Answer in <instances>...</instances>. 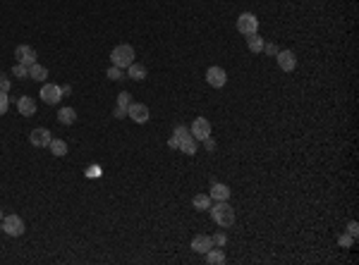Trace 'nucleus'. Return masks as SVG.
Wrapping results in <instances>:
<instances>
[{
    "instance_id": "31",
    "label": "nucleus",
    "mask_w": 359,
    "mask_h": 265,
    "mask_svg": "<svg viewBox=\"0 0 359 265\" xmlns=\"http://www.w3.org/2000/svg\"><path fill=\"white\" fill-rule=\"evenodd\" d=\"M86 177H101V167L98 165H89L86 167Z\"/></svg>"
},
{
    "instance_id": "28",
    "label": "nucleus",
    "mask_w": 359,
    "mask_h": 265,
    "mask_svg": "<svg viewBox=\"0 0 359 265\" xmlns=\"http://www.w3.org/2000/svg\"><path fill=\"white\" fill-rule=\"evenodd\" d=\"M338 244L340 246H345V248H350L352 244H355V236H350V234H342L340 239H338Z\"/></svg>"
},
{
    "instance_id": "12",
    "label": "nucleus",
    "mask_w": 359,
    "mask_h": 265,
    "mask_svg": "<svg viewBox=\"0 0 359 265\" xmlns=\"http://www.w3.org/2000/svg\"><path fill=\"white\" fill-rule=\"evenodd\" d=\"M17 110H19V115H24V117L36 115V103H34V98H31V96H22V98L17 100Z\"/></svg>"
},
{
    "instance_id": "2",
    "label": "nucleus",
    "mask_w": 359,
    "mask_h": 265,
    "mask_svg": "<svg viewBox=\"0 0 359 265\" xmlns=\"http://www.w3.org/2000/svg\"><path fill=\"white\" fill-rule=\"evenodd\" d=\"M111 60L115 67H120V69H127L132 62H134V48L132 46H127V43H122V46H115L111 53Z\"/></svg>"
},
{
    "instance_id": "23",
    "label": "nucleus",
    "mask_w": 359,
    "mask_h": 265,
    "mask_svg": "<svg viewBox=\"0 0 359 265\" xmlns=\"http://www.w3.org/2000/svg\"><path fill=\"white\" fill-rule=\"evenodd\" d=\"M130 103H132V98H130V93H127V91H122V93H117V108H122V110H127V108H130Z\"/></svg>"
},
{
    "instance_id": "37",
    "label": "nucleus",
    "mask_w": 359,
    "mask_h": 265,
    "mask_svg": "<svg viewBox=\"0 0 359 265\" xmlns=\"http://www.w3.org/2000/svg\"><path fill=\"white\" fill-rule=\"evenodd\" d=\"M72 93V86H62V96H70Z\"/></svg>"
},
{
    "instance_id": "32",
    "label": "nucleus",
    "mask_w": 359,
    "mask_h": 265,
    "mask_svg": "<svg viewBox=\"0 0 359 265\" xmlns=\"http://www.w3.org/2000/svg\"><path fill=\"white\" fill-rule=\"evenodd\" d=\"M347 234H350V236H355V239H357V234H359V225H357V222H355V220H352V222L347 225Z\"/></svg>"
},
{
    "instance_id": "18",
    "label": "nucleus",
    "mask_w": 359,
    "mask_h": 265,
    "mask_svg": "<svg viewBox=\"0 0 359 265\" xmlns=\"http://www.w3.org/2000/svg\"><path fill=\"white\" fill-rule=\"evenodd\" d=\"M127 74H130L134 82H141V79H146V67L139 65V62H132V65L127 67Z\"/></svg>"
},
{
    "instance_id": "27",
    "label": "nucleus",
    "mask_w": 359,
    "mask_h": 265,
    "mask_svg": "<svg viewBox=\"0 0 359 265\" xmlns=\"http://www.w3.org/2000/svg\"><path fill=\"white\" fill-rule=\"evenodd\" d=\"M7 108H10V98H7V93H2V91H0V115H5V113H7Z\"/></svg>"
},
{
    "instance_id": "16",
    "label": "nucleus",
    "mask_w": 359,
    "mask_h": 265,
    "mask_svg": "<svg viewBox=\"0 0 359 265\" xmlns=\"http://www.w3.org/2000/svg\"><path fill=\"white\" fill-rule=\"evenodd\" d=\"M180 150H182V153H187V155H194V153H196V139H194L192 134H187V136H185V139H180Z\"/></svg>"
},
{
    "instance_id": "17",
    "label": "nucleus",
    "mask_w": 359,
    "mask_h": 265,
    "mask_svg": "<svg viewBox=\"0 0 359 265\" xmlns=\"http://www.w3.org/2000/svg\"><path fill=\"white\" fill-rule=\"evenodd\" d=\"M227 261L225 258V253H223L221 248H211V251H206V263L208 265H223Z\"/></svg>"
},
{
    "instance_id": "13",
    "label": "nucleus",
    "mask_w": 359,
    "mask_h": 265,
    "mask_svg": "<svg viewBox=\"0 0 359 265\" xmlns=\"http://www.w3.org/2000/svg\"><path fill=\"white\" fill-rule=\"evenodd\" d=\"M192 248L196 251V253H206V251H211L213 248V239L206 234H199L192 239Z\"/></svg>"
},
{
    "instance_id": "15",
    "label": "nucleus",
    "mask_w": 359,
    "mask_h": 265,
    "mask_svg": "<svg viewBox=\"0 0 359 265\" xmlns=\"http://www.w3.org/2000/svg\"><path fill=\"white\" fill-rule=\"evenodd\" d=\"M29 79H36V82H46V79H48V69H46L43 65L34 62V65H29Z\"/></svg>"
},
{
    "instance_id": "26",
    "label": "nucleus",
    "mask_w": 359,
    "mask_h": 265,
    "mask_svg": "<svg viewBox=\"0 0 359 265\" xmlns=\"http://www.w3.org/2000/svg\"><path fill=\"white\" fill-rule=\"evenodd\" d=\"M122 77H125V74H122V69H120V67H115V65H113L111 69H108V79H113V82H120Z\"/></svg>"
},
{
    "instance_id": "7",
    "label": "nucleus",
    "mask_w": 359,
    "mask_h": 265,
    "mask_svg": "<svg viewBox=\"0 0 359 265\" xmlns=\"http://www.w3.org/2000/svg\"><path fill=\"white\" fill-rule=\"evenodd\" d=\"M206 82L213 88H223L225 82H227V74H225L223 67H208V69H206Z\"/></svg>"
},
{
    "instance_id": "6",
    "label": "nucleus",
    "mask_w": 359,
    "mask_h": 265,
    "mask_svg": "<svg viewBox=\"0 0 359 265\" xmlns=\"http://www.w3.org/2000/svg\"><path fill=\"white\" fill-rule=\"evenodd\" d=\"M41 100L43 103H48V105H56L57 100L62 98V86H57V84H43V88H41Z\"/></svg>"
},
{
    "instance_id": "11",
    "label": "nucleus",
    "mask_w": 359,
    "mask_h": 265,
    "mask_svg": "<svg viewBox=\"0 0 359 265\" xmlns=\"http://www.w3.org/2000/svg\"><path fill=\"white\" fill-rule=\"evenodd\" d=\"M15 55H17V60H19V65H27V67L36 62V50H34L31 46H17Z\"/></svg>"
},
{
    "instance_id": "4",
    "label": "nucleus",
    "mask_w": 359,
    "mask_h": 265,
    "mask_svg": "<svg viewBox=\"0 0 359 265\" xmlns=\"http://www.w3.org/2000/svg\"><path fill=\"white\" fill-rule=\"evenodd\" d=\"M237 31L242 36H249V33H256L259 31V19L251 15V12H242L237 17Z\"/></svg>"
},
{
    "instance_id": "30",
    "label": "nucleus",
    "mask_w": 359,
    "mask_h": 265,
    "mask_svg": "<svg viewBox=\"0 0 359 265\" xmlns=\"http://www.w3.org/2000/svg\"><path fill=\"white\" fill-rule=\"evenodd\" d=\"M213 239V246H225V241H227V236L223 234V232H218L216 236H211Z\"/></svg>"
},
{
    "instance_id": "29",
    "label": "nucleus",
    "mask_w": 359,
    "mask_h": 265,
    "mask_svg": "<svg viewBox=\"0 0 359 265\" xmlns=\"http://www.w3.org/2000/svg\"><path fill=\"white\" fill-rule=\"evenodd\" d=\"M10 86H12V84H10V79H7L5 74H0V91H2V93H7Z\"/></svg>"
},
{
    "instance_id": "19",
    "label": "nucleus",
    "mask_w": 359,
    "mask_h": 265,
    "mask_svg": "<svg viewBox=\"0 0 359 265\" xmlns=\"http://www.w3.org/2000/svg\"><path fill=\"white\" fill-rule=\"evenodd\" d=\"M57 122H62V124H75V122H77V113H75L72 108H60V110H57Z\"/></svg>"
},
{
    "instance_id": "10",
    "label": "nucleus",
    "mask_w": 359,
    "mask_h": 265,
    "mask_svg": "<svg viewBox=\"0 0 359 265\" xmlns=\"http://www.w3.org/2000/svg\"><path fill=\"white\" fill-rule=\"evenodd\" d=\"M51 132L46 129V127H38V129H34L31 134H29V141L34 144V146H38V148H43V146H48L51 144Z\"/></svg>"
},
{
    "instance_id": "8",
    "label": "nucleus",
    "mask_w": 359,
    "mask_h": 265,
    "mask_svg": "<svg viewBox=\"0 0 359 265\" xmlns=\"http://www.w3.org/2000/svg\"><path fill=\"white\" fill-rule=\"evenodd\" d=\"M127 117H132L137 124H144V122H149V108L144 103H130Z\"/></svg>"
},
{
    "instance_id": "14",
    "label": "nucleus",
    "mask_w": 359,
    "mask_h": 265,
    "mask_svg": "<svg viewBox=\"0 0 359 265\" xmlns=\"http://www.w3.org/2000/svg\"><path fill=\"white\" fill-rule=\"evenodd\" d=\"M208 196L216 199V201H227V199H230V186H225V184H221V182H213Z\"/></svg>"
},
{
    "instance_id": "21",
    "label": "nucleus",
    "mask_w": 359,
    "mask_h": 265,
    "mask_svg": "<svg viewBox=\"0 0 359 265\" xmlns=\"http://www.w3.org/2000/svg\"><path fill=\"white\" fill-rule=\"evenodd\" d=\"M48 148H51V153H53V155H57V158L67 155V144H65L62 139H51Z\"/></svg>"
},
{
    "instance_id": "35",
    "label": "nucleus",
    "mask_w": 359,
    "mask_h": 265,
    "mask_svg": "<svg viewBox=\"0 0 359 265\" xmlns=\"http://www.w3.org/2000/svg\"><path fill=\"white\" fill-rule=\"evenodd\" d=\"M115 119H122V117H127V110H122V108H115Z\"/></svg>"
},
{
    "instance_id": "33",
    "label": "nucleus",
    "mask_w": 359,
    "mask_h": 265,
    "mask_svg": "<svg viewBox=\"0 0 359 265\" xmlns=\"http://www.w3.org/2000/svg\"><path fill=\"white\" fill-rule=\"evenodd\" d=\"M264 50H266L268 55H278V50H280V48H278L276 43H264Z\"/></svg>"
},
{
    "instance_id": "25",
    "label": "nucleus",
    "mask_w": 359,
    "mask_h": 265,
    "mask_svg": "<svg viewBox=\"0 0 359 265\" xmlns=\"http://www.w3.org/2000/svg\"><path fill=\"white\" fill-rule=\"evenodd\" d=\"M187 134H192V132H189V127H185V124H177V127H175V132H172V136H175L177 141H180V139H185Z\"/></svg>"
},
{
    "instance_id": "20",
    "label": "nucleus",
    "mask_w": 359,
    "mask_h": 265,
    "mask_svg": "<svg viewBox=\"0 0 359 265\" xmlns=\"http://www.w3.org/2000/svg\"><path fill=\"white\" fill-rule=\"evenodd\" d=\"M247 46L251 53H264V38L259 33H249L247 36Z\"/></svg>"
},
{
    "instance_id": "24",
    "label": "nucleus",
    "mask_w": 359,
    "mask_h": 265,
    "mask_svg": "<svg viewBox=\"0 0 359 265\" xmlns=\"http://www.w3.org/2000/svg\"><path fill=\"white\" fill-rule=\"evenodd\" d=\"M12 74H15V77H19V79H24V77H29V67H27V65H19V62H17V65L12 67Z\"/></svg>"
},
{
    "instance_id": "3",
    "label": "nucleus",
    "mask_w": 359,
    "mask_h": 265,
    "mask_svg": "<svg viewBox=\"0 0 359 265\" xmlns=\"http://www.w3.org/2000/svg\"><path fill=\"white\" fill-rule=\"evenodd\" d=\"M0 225H2V232H5L7 236H22L24 234V222H22L19 215H5Z\"/></svg>"
},
{
    "instance_id": "9",
    "label": "nucleus",
    "mask_w": 359,
    "mask_h": 265,
    "mask_svg": "<svg viewBox=\"0 0 359 265\" xmlns=\"http://www.w3.org/2000/svg\"><path fill=\"white\" fill-rule=\"evenodd\" d=\"M278 67L283 69V72H292L295 67H297V58H295V53L292 50H278Z\"/></svg>"
},
{
    "instance_id": "38",
    "label": "nucleus",
    "mask_w": 359,
    "mask_h": 265,
    "mask_svg": "<svg viewBox=\"0 0 359 265\" xmlns=\"http://www.w3.org/2000/svg\"><path fill=\"white\" fill-rule=\"evenodd\" d=\"M2 217H5V215H2V210H0V222H2Z\"/></svg>"
},
{
    "instance_id": "34",
    "label": "nucleus",
    "mask_w": 359,
    "mask_h": 265,
    "mask_svg": "<svg viewBox=\"0 0 359 265\" xmlns=\"http://www.w3.org/2000/svg\"><path fill=\"white\" fill-rule=\"evenodd\" d=\"M204 146H206V150L211 153V150H216V141H213V139L208 136V139H204Z\"/></svg>"
},
{
    "instance_id": "5",
    "label": "nucleus",
    "mask_w": 359,
    "mask_h": 265,
    "mask_svg": "<svg viewBox=\"0 0 359 265\" xmlns=\"http://www.w3.org/2000/svg\"><path fill=\"white\" fill-rule=\"evenodd\" d=\"M192 136L196 139V141H204V139H208L211 136V122L206 117H196L192 122Z\"/></svg>"
},
{
    "instance_id": "1",
    "label": "nucleus",
    "mask_w": 359,
    "mask_h": 265,
    "mask_svg": "<svg viewBox=\"0 0 359 265\" xmlns=\"http://www.w3.org/2000/svg\"><path fill=\"white\" fill-rule=\"evenodd\" d=\"M208 210H211V217H213V222L218 227H232L235 225V210L230 208L227 201H218L216 206H211Z\"/></svg>"
},
{
    "instance_id": "36",
    "label": "nucleus",
    "mask_w": 359,
    "mask_h": 265,
    "mask_svg": "<svg viewBox=\"0 0 359 265\" xmlns=\"http://www.w3.org/2000/svg\"><path fill=\"white\" fill-rule=\"evenodd\" d=\"M168 146H170V148H177V146H180V141H177L175 136H170V141H168Z\"/></svg>"
},
{
    "instance_id": "22",
    "label": "nucleus",
    "mask_w": 359,
    "mask_h": 265,
    "mask_svg": "<svg viewBox=\"0 0 359 265\" xmlns=\"http://www.w3.org/2000/svg\"><path fill=\"white\" fill-rule=\"evenodd\" d=\"M194 208H196V210H208V208H211V196H208V194L194 196Z\"/></svg>"
}]
</instances>
